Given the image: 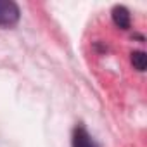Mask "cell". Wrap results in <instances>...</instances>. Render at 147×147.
<instances>
[{
	"mask_svg": "<svg viewBox=\"0 0 147 147\" xmlns=\"http://www.w3.org/2000/svg\"><path fill=\"white\" fill-rule=\"evenodd\" d=\"M21 18V11L18 4L11 0H0V28H11Z\"/></svg>",
	"mask_w": 147,
	"mask_h": 147,
	"instance_id": "6da1fadb",
	"label": "cell"
},
{
	"mask_svg": "<svg viewBox=\"0 0 147 147\" xmlns=\"http://www.w3.org/2000/svg\"><path fill=\"white\" fill-rule=\"evenodd\" d=\"M73 147H97L95 142L90 138L83 126H78L73 131Z\"/></svg>",
	"mask_w": 147,
	"mask_h": 147,
	"instance_id": "7a4b0ae2",
	"label": "cell"
},
{
	"mask_svg": "<svg viewBox=\"0 0 147 147\" xmlns=\"http://www.w3.org/2000/svg\"><path fill=\"white\" fill-rule=\"evenodd\" d=\"M113 21L118 28L128 30L130 28V12H128V9L123 7V5H116L113 9Z\"/></svg>",
	"mask_w": 147,
	"mask_h": 147,
	"instance_id": "3957f363",
	"label": "cell"
},
{
	"mask_svg": "<svg viewBox=\"0 0 147 147\" xmlns=\"http://www.w3.org/2000/svg\"><path fill=\"white\" fill-rule=\"evenodd\" d=\"M131 64H133V67L137 71H145V67H147V55H145V52H142V50L131 52Z\"/></svg>",
	"mask_w": 147,
	"mask_h": 147,
	"instance_id": "277c9868",
	"label": "cell"
}]
</instances>
